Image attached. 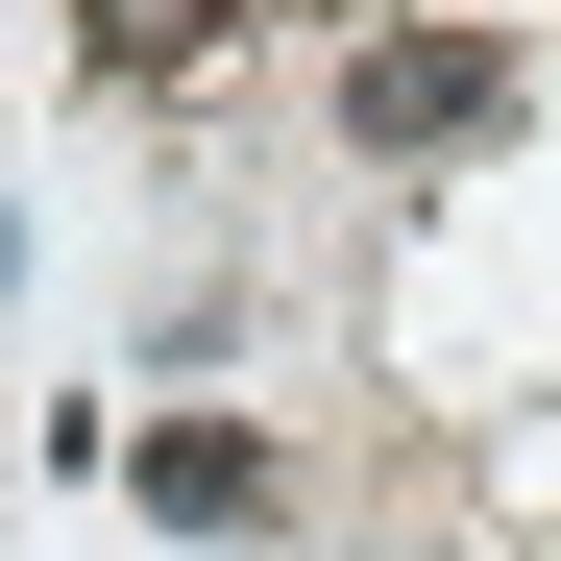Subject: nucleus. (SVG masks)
I'll use <instances>...</instances> for the list:
<instances>
[{
    "label": "nucleus",
    "instance_id": "nucleus-1",
    "mask_svg": "<svg viewBox=\"0 0 561 561\" xmlns=\"http://www.w3.org/2000/svg\"><path fill=\"white\" fill-rule=\"evenodd\" d=\"M489 123H513V49H463V25L342 49V147H366V171H439V147H489Z\"/></svg>",
    "mask_w": 561,
    "mask_h": 561
},
{
    "label": "nucleus",
    "instance_id": "nucleus-2",
    "mask_svg": "<svg viewBox=\"0 0 561 561\" xmlns=\"http://www.w3.org/2000/svg\"><path fill=\"white\" fill-rule=\"evenodd\" d=\"M123 489H147V513H171V537H268V513H294V463H268V439H244V415H171V439H147V463H123Z\"/></svg>",
    "mask_w": 561,
    "mask_h": 561
},
{
    "label": "nucleus",
    "instance_id": "nucleus-3",
    "mask_svg": "<svg viewBox=\"0 0 561 561\" xmlns=\"http://www.w3.org/2000/svg\"><path fill=\"white\" fill-rule=\"evenodd\" d=\"M220 25H244V0H73V49H99V73H196Z\"/></svg>",
    "mask_w": 561,
    "mask_h": 561
}]
</instances>
